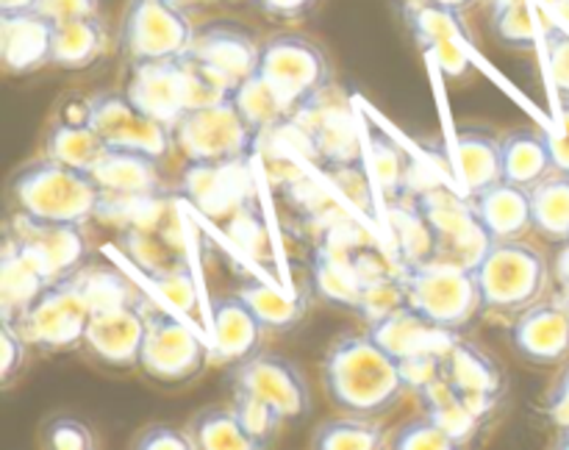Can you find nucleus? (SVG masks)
Here are the masks:
<instances>
[{
  "label": "nucleus",
  "instance_id": "24",
  "mask_svg": "<svg viewBox=\"0 0 569 450\" xmlns=\"http://www.w3.org/2000/svg\"><path fill=\"white\" fill-rule=\"evenodd\" d=\"M500 164H503V181L533 189L550 172H556L550 133L537 131V128L509 131L500 139Z\"/></svg>",
  "mask_w": 569,
  "mask_h": 450
},
{
  "label": "nucleus",
  "instance_id": "36",
  "mask_svg": "<svg viewBox=\"0 0 569 450\" xmlns=\"http://www.w3.org/2000/svg\"><path fill=\"white\" fill-rule=\"evenodd\" d=\"M233 292L259 314L267 331H292L306 311V300H292L264 281H244Z\"/></svg>",
  "mask_w": 569,
  "mask_h": 450
},
{
  "label": "nucleus",
  "instance_id": "32",
  "mask_svg": "<svg viewBox=\"0 0 569 450\" xmlns=\"http://www.w3.org/2000/svg\"><path fill=\"white\" fill-rule=\"evenodd\" d=\"M315 450H381L389 448V437L378 417L345 414L326 420L311 433Z\"/></svg>",
  "mask_w": 569,
  "mask_h": 450
},
{
  "label": "nucleus",
  "instance_id": "45",
  "mask_svg": "<svg viewBox=\"0 0 569 450\" xmlns=\"http://www.w3.org/2000/svg\"><path fill=\"white\" fill-rule=\"evenodd\" d=\"M42 444L53 450H92L98 448V439L81 417L53 414L42 426Z\"/></svg>",
  "mask_w": 569,
  "mask_h": 450
},
{
  "label": "nucleus",
  "instance_id": "9",
  "mask_svg": "<svg viewBox=\"0 0 569 450\" xmlns=\"http://www.w3.org/2000/svg\"><path fill=\"white\" fill-rule=\"evenodd\" d=\"M172 137L187 161H242L250 153L256 133L228 94L187 111L172 126Z\"/></svg>",
  "mask_w": 569,
  "mask_h": 450
},
{
  "label": "nucleus",
  "instance_id": "12",
  "mask_svg": "<svg viewBox=\"0 0 569 450\" xmlns=\"http://www.w3.org/2000/svg\"><path fill=\"white\" fill-rule=\"evenodd\" d=\"M211 348L183 320L167 311H148L142 367L159 383H187L209 364Z\"/></svg>",
  "mask_w": 569,
  "mask_h": 450
},
{
  "label": "nucleus",
  "instance_id": "41",
  "mask_svg": "<svg viewBox=\"0 0 569 450\" xmlns=\"http://www.w3.org/2000/svg\"><path fill=\"white\" fill-rule=\"evenodd\" d=\"M233 411H237L239 422L248 431V437L259 444V450L270 448L276 442L281 426L287 422L267 400L256 398V394L244 392V389H233Z\"/></svg>",
  "mask_w": 569,
  "mask_h": 450
},
{
  "label": "nucleus",
  "instance_id": "59",
  "mask_svg": "<svg viewBox=\"0 0 569 450\" xmlns=\"http://www.w3.org/2000/svg\"><path fill=\"white\" fill-rule=\"evenodd\" d=\"M178 6H183V9H189V6H198V3H209V0H176Z\"/></svg>",
  "mask_w": 569,
  "mask_h": 450
},
{
  "label": "nucleus",
  "instance_id": "4",
  "mask_svg": "<svg viewBox=\"0 0 569 450\" xmlns=\"http://www.w3.org/2000/svg\"><path fill=\"white\" fill-rule=\"evenodd\" d=\"M472 272L481 294V309L498 314H520L528 306L542 300L550 278L542 250L522 239L487 242L472 264Z\"/></svg>",
  "mask_w": 569,
  "mask_h": 450
},
{
  "label": "nucleus",
  "instance_id": "33",
  "mask_svg": "<svg viewBox=\"0 0 569 450\" xmlns=\"http://www.w3.org/2000/svg\"><path fill=\"white\" fill-rule=\"evenodd\" d=\"M533 231L542 233L550 242H569V176L550 172L545 181L531 189Z\"/></svg>",
  "mask_w": 569,
  "mask_h": 450
},
{
  "label": "nucleus",
  "instance_id": "44",
  "mask_svg": "<svg viewBox=\"0 0 569 450\" xmlns=\"http://www.w3.org/2000/svg\"><path fill=\"white\" fill-rule=\"evenodd\" d=\"M389 448L392 450H459L461 444L445 431L442 426L431 420L428 414L415 417L403 422L398 431L389 433Z\"/></svg>",
  "mask_w": 569,
  "mask_h": 450
},
{
  "label": "nucleus",
  "instance_id": "58",
  "mask_svg": "<svg viewBox=\"0 0 569 450\" xmlns=\"http://www.w3.org/2000/svg\"><path fill=\"white\" fill-rule=\"evenodd\" d=\"M553 444L559 450H569V431H559V437H556Z\"/></svg>",
  "mask_w": 569,
  "mask_h": 450
},
{
  "label": "nucleus",
  "instance_id": "27",
  "mask_svg": "<svg viewBox=\"0 0 569 450\" xmlns=\"http://www.w3.org/2000/svg\"><path fill=\"white\" fill-rule=\"evenodd\" d=\"M109 48V28L103 17H78V20L59 22L53 31V61L50 67L78 72L92 67Z\"/></svg>",
  "mask_w": 569,
  "mask_h": 450
},
{
  "label": "nucleus",
  "instance_id": "40",
  "mask_svg": "<svg viewBox=\"0 0 569 450\" xmlns=\"http://www.w3.org/2000/svg\"><path fill=\"white\" fill-rule=\"evenodd\" d=\"M406 303H409V292H406L403 276H372L361 287L353 309L359 311L367 326H376V322L387 320L389 314L403 309Z\"/></svg>",
  "mask_w": 569,
  "mask_h": 450
},
{
  "label": "nucleus",
  "instance_id": "26",
  "mask_svg": "<svg viewBox=\"0 0 569 450\" xmlns=\"http://www.w3.org/2000/svg\"><path fill=\"white\" fill-rule=\"evenodd\" d=\"M48 283V278L26 259V253L17 248L14 237L6 231L3 250H0V314L3 320H20L22 311L37 300V294Z\"/></svg>",
  "mask_w": 569,
  "mask_h": 450
},
{
  "label": "nucleus",
  "instance_id": "19",
  "mask_svg": "<svg viewBox=\"0 0 569 450\" xmlns=\"http://www.w3.org/2000/svg\"><path fill=\"white\" fill-rule=\"evenodd\" d=\"M511 344L528 364L553 367L569 359V309L553 300H537L511 326Z\"/></svg>",
  "mask_w": 569,
  "mask_h": 450
},
{
  "label": "nucleus",
  "instance_id": "54",
  "mask_svg": "<svg viewBox=\"0 0 569 450\" xmlns=\"http://www.w3.org/2000/svg\"><path fill=\"white\" fill-rule=\"evenodd\" d=\"M550 144H553L556 170L569 176V100H565V106H561V131L550 133Z\"/></svg>",
  "mask_w": 569,
  "mask_h": 450
},
{
  "label": "nucleus",
  "instance_id": "35",
  "mask_svg": "<svg viewBox=\"0 0 569 450\" xmlns=\"http://www.w3.org/2000/svg\"><path fill=\"white\" fill-rule=\"evenodd\" d=\"M367 139H370L378 187H381L389 206L398 203L406 194V183H409V156H406V150L387 131H381L372 122H367Z\"/></svg>",
  "mask_w": 569,
  "mask_h": 450
},
{
  "label": "nucleus",
  "instance_id": "17",
  "mask_svg": "<svg viewBox=\"0 0 569 450\" xmlns=\"http://www.w3.org/2000/svg\"><path fill=\"white\" fill-rule=\"evenodd\" d=\"M144 333H148V311L139 309L137 300V303L94 309L83 344L106 367L128 370L142 361Z\"/></svg>",
  "mask_w": 569,
  "mask_h": 450
},
{
  "label": "nucleus",
  "instance_id": "28",
  "mask_svg": "<svg viewBox=\"0 0 569 450\" xmlns=\"http://www.w3.org/2000/svg\"><path fill=\"white\" fill-rule=\"evenodd\" d=\"M109 144L100 137L98 128L87 120H59L44 133V156L70 164L76 170L92 172L109 153Z\"/></svg>",
  "mask_w": 569,
  "mask_h": 450
},
{
  "label": "nucleus",
  "instance_id": "15",
  "mask_svg": "<svg viewBox=\"0 0 569 450\" xmlns=\"http://www.w3.org/2000/svg\"><path fill=\"white\" fill-rule=\"evenodd\" d=\"M439 376L461 394L467 409L481 422L492 414L495 406L506 394V378L498 361L476 342H465V339H456L445 350L439 361Z\"/></svg>",
  "mask_w": 569,
  "mask_h": 450
},
{
  "label": "nucleus",
  "instance_id": "48",
  "mask_svg": "<svg viewBox=\"0 0 569 450\" xmlns=\"http://www.w3.org/2000/svg\"><path fill=\"white\" fill-rule=\"evenodd\" d=\"M0 339H3V359H0V372H3V387H9L20 370L26 367L28 361V350L33 348L26 337L20 333V328L14 322L3 320L0 326Z\"/></svg>",
  "mask_w": 569,
  "mask_h": 450
},
{
  "label": "nucleus",
  "instance_id": "5",
  "mask_svg": "<svg viewBox=\"0 0 569 450\" xmlns=\"http://www.w3.org/2000/svg\"><path fill=\"white\" fill-rule=\"evenodd\" d=\"M256 72L276 92L278 103L289 117L315 103L331 83L326 50L315 39L289 31L261 42Z\"/></svg>",
  "mask_w": 569,
  "mask_h": 450
},
{
  "label": "nucleus",
  "instance_id": "51",
  "mask_svg": "<svg viewBox=\"0 0 569 450\" xmlns=\"http://www.w3.org/2000/svg\"><path fill=\"white\" fill-rule=\"evenodd\" d=\"M153 278H156V283H159V287L170 294L172 303L183 306V311H192L194 287H192V276H189L187 264H178V267H172V270L159 272V276H153Z\"/></svg>",
  "mask_w": 569,
  "mask_h": 450
},
{
  "label": "nucleus",
  "instance_id": "3",
  "mask_svg": "<svg viewBox=\"0 0 569 450\" xmlns=\"http://www.w3.org/2000/svg\"><path fill=\"white\" fill-rule=\"evenodd\" d=\"M11 200L20 214L33 220L87 226L103 203V189L98 187L92 172L42 156L14 172Z\"/></svg>",
  "mask_w": 569,
  "mask_h": 450
},
{
  "label": "nucleus",
  "instance_id": "20",
  "mask_svg": "<svg viewBox=\"0 0 569 450\" xmlns=\"http://www.w3.org/2000/svg\"><path fill=\"white\" fill-rule=\"evenodd\" d=\"M56 22L31 11L0 14V59L11 76H31L53 61Z\"/></svg>",
  "mask_w": 569,
  "mask_h": 450
},
{
  "label": "nucleus",
  "instance_id": "14",
  "mask_svg": "<svg viewBox=\"0 0 569 450\" xmlns=\"http://www.w3.org/2000/svg\"><path fill=\"white\" fill-rule=\"evenodd\" d=\"M233 389L267 400L287 422H300L311 411V392L303 370L287 356L259 350L248 361L233 367Z\"/></svg>",
  "mask_w": 569,
  "mask_h": 450
},
{
  "label": "nucleus",
  "instance_id": "16",
  "mask_svg": "<svg viewBox=\"0 0 569 450\" xmlns=\"http://www.w3.org/2000/svg\"><path fill=\"white\" fill-rule=\"evenodd\" d=\"M417 209L422 211L437 239V259L476 264L489 239L472 214L470 200L465 203L450 192H428L420 194Z\"/></svg>",
  "mask_w": 569,
  "mask_h": 450
},
{
  "label": "nucleus",
  "instance_id": "13",
  "mask_svg": "<svg viewBox=\"0 0 569 450\" xmlns=\"http://www.w3.org/2000/svg\"><path fill=\"white\" fill-rule=\"evenodd\" d=\"M6 231L14 237L17 248L26 253V259L48 281L76 276L78 270L87 267L89 244L83 226H76V222L33 220V217L14 211Z\"/></svg>",
  "mask_w": 569,
  "mask_h": 450
},
{
  "label": "nucleus",
  "instance_id": "18",
  "mask_svg": "<svg viewBox=\"0 0 569 450\" xmlns=\"http://www.w3.org/2000/svg\"><path fill=\"white\" fill-rule=\"evenodd\" d=\"M259 50L261 42L248 28L228 20H214L194 31L189 56L209 67L211 72H217L233 89L256 72Z\"/></svg>",
  "mask_w": 569,
  "mask_h": 450
},
{
  "label": "nucleus",
  "instance_id": "37",
  "mask_svg": "<svg viewBox=\"0 0 569 450\" xmlns=\"http://www.w3.org/2000/svg\"><path fill=\"white\" fill-rule=\"evenodd\" d=\"M365 281L367 278L359 276V270L350 264L345 250H326V248L317 250L315 283L328 300L342 306H356Z\"/></svg>",
  "mask_w": 569,
  "mask_h": 450
},
{
  "label": "nucleus",
  "instance_id": "47",
  "mask_svg": "<svg viewBox=\"0 0 569 450\" xmlns=\"http://www.w3.org/2000/svg\"><path fill=\"white\" fill-rule=\"evenodd\" d=\"M545 50H548L550 78L565 100H569V28L561 22H548L545 28Z\"/></svg>",
  "mask_w": 569,
  "mask_h": 450
},
{
  "label": "nucleus",
  "instance_id": "2",
  "mask_svg": "<svg viewBox=\"0 0 569 450\" xmlns=\"http://www.w3.org/2000/svg\"><path fill=\"white\" fill-rule=\"evenodd\" d=\"M128 67H131L126 81L128 98L170 128L187 111L231 94V87L217 72L189 53L181 59L142 61Z\"/></svg>",
  "mask_w": 569,
  "mask_h": 450
},
{
  "label": "nucleus",
  "instance_id": "52",
  "mask_svg": "<svg viewBox=\"0 0 569 450\" xmlns=\"http://www.w3.org/2000/svg\"><path fill=\"white\" fill-rule=\"evenodd\" d=\"M545 414H548L550 426L556 431H569V364L556 378V383L548 392V403H545Z\"/></svg>",
  "mask_w": 569,
  "mask_h": 450
},
{
  "label": "nucleus",
  "instance_id": "42",
  "mask_svg": "<svg viewBox=\"0 0 569 450\" xmlns=\"http://www.w3.org/2000/svg\"><path fill=\"white\" fill-rule=\"evenodd\" d=\"M492 31L506 48L533 50L537 28H533L531 3L528 0H509V3L492 6Z\"/></svg>",
  "mask_w": 569,
  "mask_h": 450
},
{
  "label": "nucleus",
  "instance_id": "57",
  "mask_svg": "<svg viewBox=\"0 0 569 450\" xmlns=\"http://www.w3.org/2000/svg\"><path fill=\"white\" fill-rule=\"evenodd\" d=\"M431 3L448 6V9H456V11H467V9H472L478 0H431Z\"/></svg>",
  "mask_w": 569,
  "mask_h": 450
},
{
  "label": "nucleus",
  "instance_id": "43",
  "mask_svg": "<svg viewBox=\"0 0 569 450\" xmlns=\"http://www.w3.org/2000/svg\"><path fill=\"white\" fill-rule=\"evenodd\" d=\"M81 276L83 289L89 294V303L94 309H109V306H122V303H137V292H133L131 283L114 270H103V267H83L78 270Z\"/></svg>",
  "mask_w": 569,
  "mask_h": 450
},
{
  "label": "nucleus",
  "instance_id": "34",
  "mask_svg": "<svg viewBox=\"0 0 569 450\" xmlns=\"http://www.w3.org/2000/svg\"><path fill=\"white\" fill-rule=\"evenodd\" d=\"M189 437H192L194 450H259V444L248 437V431L239 422L237 411L211 406L189 422Z\"/></svg>",
  "mask_w": 569,
  "mask_h": 450
},
{
  "label": "nucleus",
  "instance_id": "55",
  "mask_svg": "<svg viewBox=\"0 0 569 450\" xmlns=\"http://www.w3.org/2000/svg\"><path fill=\"white\" fill-rule=\"evenodd\" d=\"M556 278H559L561 287L569 292V242L561 244V253L556 259Z\"/></svg>",
  "mask_w": 569,
  "mask_h": 450
},
{
  "label": "nucleus",
  "instance_id": "39",
  "mask_svg": "<svg viewBox=\"0 0 569 450\" xmlns=\"http://www.w3.org/2000/svg\"><path fill=\"white\" fill-rule=\"evenodd\" d=\"M389 222H392L395 239H398V248L403 253L406 264H420V261L437 259V239H433L431 226L422 217V211L417 209V203L400 206V209L392 203Z\"/></svg>",
  "mask_w": 569,
  "mask_h": 450
},
{
  "label": "nucleus",
  "instance_id": "21",
  "mask_svg": "<svg viewBox=\"0 0 569 450\" xmlns=\"http://www.w3.org/2000/svg\"><path fill=\"white\" fill-rule=\"evenodd\" d=\"M264 322L237 292L211 303V359L222 364H242L261 350Z\"/></svg>",
  "mask_w": 569,
  "mask_h": 450
},
{
  "label": "nucleus",
  "instance_id": "8",
  "mask_svg": "<svg viewBox=\"0 0 569 450\" xmlns=\"http://www.w3.org/2000/svg\"><path fill=\"white\" fill-rule=\"evenodd\" d=\"M198 28L176 0H128L120 48L128 64L181 59L192 48Z\"/></svg>",
  "mask_w": 569,
  "mask_h": 450
},
{
  "label": "nucleus",
  "instance_id": "53",
  "mask_svg": "<svg viewBox=\"0 0 569 450\" xmlns=\"http://www.w3.org/2000/svg\"><path fill=\"white\" fill-rule=\"evenodd\" d=\"M253 3L272 20H303L320 6V0H253Z\"/></svg>",
  "mask_w": 569,
  "mask_h": 450
},
{
  "label": "nucleus",
  "instance_id": "6",
  "mask_svg": "<svg viewBox=\"0 0 569 450\" xmlns=\"http://www.w3.org/2000/svg\"><path fill=\"white\" fill-rule=\"evenodd\" d=\"M409 306L437 326L459 333L481 311V294L472 264L448 259L420 261L403 267Z\"/></svg>",
  "mask_w": 569,
  "mask_h": 450
},
{
  "label": "nucleus",
  "instance_id": "38",
  "mask_svg": "<svg viewBox=\"0 0 569 450\" xmlns=\"http://www.w3.org/2000/svg\"><path fill=\"white\" fill-rule=\"evenodd\" d=\"M231 100L237 106V111L242 114V120L253 128V133L267 131V128H276L278 122L287 120V111L278 103L276 92L264 83V78L259 72H253L250 78H244L242 83L231 89Z\"/></svg>",
  "mask_w": 569,
  "mask_h": 450
},
{
  "label": "nucleus",
  "instance_id": "10",
  "mask_svg": "<svg viewBox=\"0 0 569 450\" xmlns=\"http://www.w3.org/2000/svg\"><path fill=\"white\" fill-rule=\"evenodd\" d=\"M367 331L403 364L406 381L411 389L426 383L428 378L439 376V361L442 353L456 342V331L437 326L409 303L389 314L387 320L367 326Z\"/></svg>",
  "mask_w": 569,
  "mask_h": 450
},
{
  "label": "nucleus",
  "instance_id": "25",
  "mask_svg": "<svg viewBox=\"0 0 569 450\" xmlns=\"http://www.w3.org/2000/svg\"><path fill=\"white\" fill-rule=\"evenodd\" d=\"M242 161H189L181 192L206 214H222L242 198Z\"/></svg>",
  "mask_w": 569,
  "mask_h": 450
},
{
  "label": "nucleus",
  "instance_id": "11",
  "mask_svg": "<svg viewBox=\"0 0 569 450\" xmlns=\"http://www.w3.org/2000/svg\"><path fill=\"white\" fill-rule=\"evenodd\" d=\"M87 120L111 150H137L164 161L176 148L172 128L139 109L128 92H100L87 103Z\"/></svg>",
  "mask_w": 569,
  "mask_h": 450
},
{
  "label": "nucleus",
  "instance_id": "1",
  "mask_svg": "<svg viewBox=\"0 0 569 450\" xmlns=\"http://www.w3.org/2000/svg\"><path fill=\"white\" fill-rule=\"evenodd\" d=\"M322 383L345 414L383 417L409 389L403 364L367 333H348L328 348L322 361Z\"/></svg>",
  "mask_w": 569,
  "mask_h": 450
},
{
  "label": "nucleus",
  "instance_id": "30",
  "mask_svg": "<svg viewBox=\"0 0 569 450\" xmlns=\"http://www.w3.org/2000/svg\"><path fill=\"white\" fill-rule=\"evenodd\" d=\"M417 394H420L422 414H428L437 426H442L461 448L476 439L481 420L467 409L461 394L456 392L442 376H433L428 378L426 383H420V387H417Z\"/></svg>",
  "mask_w": 569,
  "mask_h": 450
},
{
  "label": "nucleus",
  "instance_id": "49",
  "mask_svg": "<svg viewBox=\"0 0 569 450\" xmlns=\"http://www.w3.org/2000/svg\"><path fill=\"white\" fill-rule=\"evenodd\" d=\"M131 444L137 450H194L189 431L167 426V422H153V426L142 428Z\"/></svg>",
  "mask_w": 569,
  "mask_h": 450
},
{
  "label": "nucleus",
  "instance_id": "22",
  "mask_svg": "<svg viewBox=\"0 0 569 450\" xmlns=\"http://www.w3.org/2000/svg\"><path fill=\"white\" fill-rule=\"evenodd\" d=\"M467 200H470L472 214H476L478 226L487 233L489 242L522 239L533 228L531 189L500 178L492 187L470 194Z\"/></svg>",
  "mask_w": 569,
  "mask_h": 450
},
{
  "label": "nucleus",
  "instance_id": "7",
  "mask_svg": "<svg viewBox=\"0 0 569 450\" xmlns=\"http://www.w3.org/2000/svg\"><path fill=\"white\" fill-rule=\"evenodd\" d=\"M92 303L83 289L81 276L50 281L31 306L14 322L22 337L39 350H67L83 344Z\"/></svg>",
  "mask_w": 569,
  "mask_h": 450
},
{
  "label": "nucleus",
  "instance_id": "50",
  "mask_svg": "<svg viewBox=\"0 0 569 450\" xmlns=\"http://www.w3.org/2000/svg\"><path fill=\"white\" fill-rule=\"evenodd\" d=\"M103 9V0H39L37 11L48 17L50 22L78 20V17H94Z\"/></svg>",
  "mask_w": 569,
  "mask_h": 450
},
{
  "label": "nucleus",
  "instance_id": "31",
  "mask_svg": "<svg viewBox=\"0 0 569 450\" xmlns=\"http://www.w3.org/2000/svg\"><path fill=\"white\" fill-rule=\"evenodd\" d=\"M398 6L406 28L415 37V42L420 44V50L426 44L439 42V39H456V42L467 44L472 42L470 28L461 20L465 11L448 9V6L431 3V0H398Z\"/></svg>",
  "mask_w": 569,
  "mask_h": 450
},
{
  "label": "nucleus",
  "instance_id": "60",
  "mask_svg": "<svg viewBox=\"0 0 569 450\" xmlns=\"http://www.w3.org/2000/svg\"><path fill=\"white\" fill-rule=\"evenodd\" d=\"M567 309H569V300H567Z\"/></svg>",
  "mask_w": 569,
  "mask_h": 450
},
{
  "label": "nucleus",
  "instance_id": "56",
  "mask_svg": "<svg viewBox=\"0 0 569 450\" xmlns=\"http://www.w3.org/2000/svg\"><path fill=\"white\" fill-rule=\"evenodd\" d=\"M39 0H0V14H14V11L37 9Z\"/></svg>",
  "mask_w": 569,
  "mask_h": 450
},
{
  "label": "nucleus",
  "instance_id": "29",
  "mask_svg": "<svg viewBox=\"0 0 569 450\" xmlns=\"http://www.w3.org/2000/svg\"><path fill=\"white\" fill-rule=\"evenodd\" d=\"M456 161H459V176L467 194L481 192L503 178L500 139H495L483 128H461L456 137Z\"/></svg>",
  "mask_w": 569,
  "mask_h": 450
},
{
  "label": "nucleus",
  "instance_id": "46",
  "mask_svg": "<svg viewBox=\"0 0 569 450\" xmlns=\"http://www.w3.org/2000/svg\"><path fill=\"white\" fill-rule=\"evenodd\" d=\"M422 53L437 64V70L442 72L448 81H465L467 76H472V59H470V44L456 42V39H439L422 48Z\"/></svg>",
  "mask_w": 569,
  "mask_h": 450
},
{
  "label": "nucleus",
  "instance_id": "23",
  "mask_svg": "<svg viewBox=\"0 0 569 450\" xmlns=\"http://www.w3.org/2000/svg\"><path fill=\"white\" fill-rule=\"evenodd\" d=\"M92 178L103 189V198L111 194L114 200H150L161 189L159 159L137 150H109Z\"/></svg>",
  "mask_w": 569,
  "mask_h": 450
}]
</instances>
